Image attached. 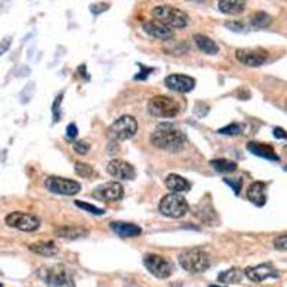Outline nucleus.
<instances>
[{
	"label": "nucleus",
	"mask_w": 287,
	"mask_h": 287,
	"mask_svg": "<svg viewBox=\"0 0 287 287\" xmlns=\"http://www.w3.org/2000/svg\"><path fill=\"white\" fill-rule=\"evenodd\" d=\"M188 210L190 205L187 203L186 197L181 194L171 193L164 195L159 201V211L169 218H181L188 213Z\"/></svg>",
	"instance_id": "obj_6"
},
{
	"label": "nucleus",
	"mask_w": 287,
	"mask_h": 287,
	"mask_svg": "<svg viewBox=\"0 0 287 287\" xmlns=\"http://www.w3.org/2000/svg\"><path fill=\"white\" fill-rule=\"evenodd\" d=\"M55 234L61 239L76 240V239H81V237H86L89 234V230L84 228V227H78V225H65V227L56 228Z\"/></svg>",
	"instance_id": "obj_21"
},
{
	"label": "nucleus",
	"mask_w": 287,
	"mask_h": 287,
	"mask_svg": "<svg viewBox=\"0 0 287 287\" xmlns=\"http://www.w3.org/2000/svg\"><path fill=\"white\" fill-rule=\"evenodd\" d=\"M75 173L76 176L82 177V178H88V177H92L95 174L93 168L89 164H85V162H75Z\"/></svg>",
	"instance_id": "obj_29"
},
{
	"label": "nucleus",
	"mask_w": 287,
	"mask_h": 287,
	"mask_svg": "<svg viewBox=\"0 0 287 287\" xmlns=\"http://www.w3.org/2000/svg\"><path fill=\"white\" fill-rule=\"evenodd\" d=\"M149 142L155 148L169 151V152H180L186 147L187 137L180 128L174 124L162 122L159 124L149 137Z\"/></svg>",
	"instance_id": "obj_1"
},
{
	"label": "nucleus",
	"mask_w": 287,
	"mask_h": 287,
	"mask_svg": "<svg viewBox=\"0 0 287 287\" xmlns=\"http://www.w3.org/2000/svg\"><path fill=\"white\" fill-rule=\"evenodd\" d=\"M138 131V122L131 115H122L109 127V135L115 141H127Z\"/></svg>",
	"instance_id": "obj_8"
},
{
	"label": "nucleus",
	"mask_w": 287,
	"mask_h": 287,
	"mask_svg": "<svg viewBox=\"0 0 287 287\" xmlns=\"http://www.w3.org/2000/svg\"><path fill=\"white\" fill-rule=\"evenodd\" d=\"M225 26L234 30V32H240V30L244 29V25L241 22H236V20L234 22H225Z\"/></svg>",
	"instance_id": "obj_37"
},
{
	"label": "nucleus",
	"mask_w": 287,
	"mask_h": 287,
	"mask_svg": "<svg viewBox=\"0 0 287 287\" xmlns=\"http://www.w3.org/2000/svg\"><path fill=\"white\" fill-rule=\"evenodd\" d=\"M108 9V5H103L102 8H98V5H92L91 6V10H92V13H95V15H98L99 12H103V10Z\"/></svg>",
	"instance_id": "obj_40"
},
{
	"label": "nucleus",
	"mask_w": 287,
	"mask_h": 287,
	"mask_svg": "<svg viewBox=\"0 0 287 287\" xmlns=\"http://www.w3.org/2000/svg\"><path fill=\"white\" fill-rule=\"evenodd\" d=\"M152 16L169 29H183L188 25V16L186 12L169 5H159L154 8Z\"/></svg>",
	"instance_id": "obj_3"
},
{
	"label": "nucleus",
	"mask_w": 287,
	"mask_h": 287,
	"mask_svg": "<svg viewBox=\"0 0 287 287\" xmlns=\"http://www.w3.org/2000/svg\"><path fill=\"white\" fill-rule=\"evenodd\" d=\"M5 222L10 228H16L19 232L32 233L36 232L40 227V220L36 215L29 213H23V211H13L9 213L5 217Z\"/></svg>",
	"instance_id": "obj_7"
},
{
	"label": "nucleus",
	"mask_w": 287,
	"mask_h": 287,
	"mask_svg": "<svg viewBox=\"0 0 287 287\" xmlns=\"http://www.w3.org/2000/svg\"><path fill=\"white\" fill-rule=\"evenodd\" d=\"M284 171H287V165H286V167H284Z\"/></svg>",
	"instance_id": "obj_42"
},
{
	"label": "nucleus",
	"mask_w": 287,
	"mask_h": 287,
	"mask_svg": "<svg viewBox=\"0 0 287 287\" xmlns=\"http://www.w3.org/2000/svg\"><path fill=\"white\" fill-rule=\"evenodd\" d=\"M247 149L250 151L253 155L264 159H270V161H278L280 157L276 154V151L273 149L271 145L267 144H261V142H249L247 144Z\"/></svg>",
	"instance_id": "obj_19"
},
{
	"label": "nucleus",
	"mask_w": 287,
	"mask_h": 287,
	"mask_svg": "<svg viewBox=\"0 0 287 287\" xmlns=\"http://www.w3.org/2000/svg\"><path fill=\"white\" fill-rule=\"evenodd\" d=\"M106 171L109 173V176L118 180H135L137 177V171L135 168L131 165L130 162L124 161V159H111L106 165Z\"/></svg>",
	"instance_id": "obj_13"
},
{
	"label": "nucleus",
	"mask_w": 287,
	"mask_h": 287,
	"mask_svg": "<svg viewBox=\"0 0 287 287\" xmlns=\"http://www.w3.org/2000/svg\"><path fill=\"white\" fill-rule=\"evenodd\" d=\"M180 111V103L165 95H157L148 101V112L157 118H176Z\"/></svg>",
	"instance_id": "obj_5"
},
{
	"label": "nucleus",
	"mask_w": 287,
	"mask_h": 287,
	"mask_svg": "<svg viewBox=\"0 0 287 287\" xmlns=\"http://www.w3.org/2000/svg\"><path fill=\"white\" fill-rule=\"evenodd\" d=\"M210 165H211L217 173H221V174H230V173H234V171L237 169V164L230 161V159H225V158L211 159V161H210Z\"/></svg>",
	"instance_id": "obj_25"
},
{
	"label": "nucleus",
	"mask_w": 287,
	"mask_h": 287,
	"mask_svg": "<svg viewBox=\"0 0 287 287\" xmlns=\"http://www.w3.org/2000/svg\"><path fill=\"white\" fill-rule=\"evenodd\" d=\"M218 9L225 15H239L246 9V2H241V0H221V2H218Z\"/></svg>",
	"instance_id": "obj_24"
},
{
	"label": "nucleus",
	"mask_w": 287,
	"mask_h": 287,
	"mask_svg": "<svg viewBox=\"0 0 287 287\" xmlns=\"http://www.w3.org/2000/svg\"><path fill=\"white\" fill-rule=\"evenodd\" d=\"M284 151H286V152H287V145H286V147H284Z\"/></svg>",
	"instance_id": "obj_41"
},
{
	"label": "nucleus",
	"mask_w": 287,
	"mask_h": 287,
	"mask_svg": "<svg viewBox=\"0 0 287 287\" xmlns=\"http://www.w3.org/2000/svg\"><path fill=\"white\" fill-rule=\"evenodd\" d=\"M30 251L40 254V256H45V257H52L58 254V246H56L53 241H37L35 244H30L29 246Z\"/></svg>",
	"instance_id": "obj_23"
},
{
	"label": "nucleus",
	"mask_w": 287,
	"mask_h": 287,
	"mask_svg": "<svg viewBox=\"0 0 287 287\" xmlns=\"http://www.w3.org/2000/svg\"><path fill=\"white\" fill-rule=\"evenodd\" d=\"M273 135H274V138L277 139H287V131H284L283 128H274Z\"/></svg>",
	"instance_id": "obj_39"
},
{
	"label": "nucleus",
	"mask_w": 287,
	"mask_h": 287,
	"mask_svg": "<svg viewBox=\"0 0 287 287\" xmlns=\"http://www.w3.org/2000/svg\"><path fill=\"white\" fill-rule=\"evenodd\" d=\"M269 58L267 50L264 49H237L236 50V59L246 66H251V68H256V66L263 65Z\"/></svg>",
	"instance_id": "obj_12"
},
{
	"label": "nucleus",
	"mask_w": 287,
	"mask_h": 287,
	"mask_svg": "<svg viewBox=\"0 0 287 287\" xmlns=\"http://www.w3.org/2000/svg\"><path fill=\"white\" fill-rule=\"evenodd\" d=\"M244 276V271H241L237 267H233V269L225 270L224 273H221L218 276V281L221 283H227V284H232V283H239L241 278Z\"/></svg>",
	"instance_id": "obj_26"
},
{
	"label": "nucleus",
	"mask_w": 287,
	"mask_h": 287,
	"mask_svg": "<svg viewBox=\"0 0 287 287\" xmlns=\"http://www.w3.org/2000/svg\"><path fill=\"white\" fill-rule=\"evenodd\" d=\"M92 197L103 203H112V201H120L124 197V187L118 181H111L98 186L93 190Z\"/></svg>",
	"instance_id": "obj_11"
},
{
	"label": "nucleus",
	"mask_w": 287,
	"mask_h": 287,
	"mask_svg": "<svg viewBox=\"0 0 287 287\" xmlns=\"http://www.w3.org/2000/svg\"><path fill=\"white\" fill-rule=\"evenodd\" d=\"M165 86L180 93L191 92L195 86V79L184 74H173L165 78Z\"/></svg>",
	"instance_id": "obj_14"
},
{
	"label": "nucleus",
	"mask_w": 287,
	"mask_h": 287,
	"mask_svg": "<svg viewBox=\"0 0 287 287\" xmlns=\"http://www.w3.org/2000/svg\"><path fill=\"white\" fill-rule=\"evenodd\" d=\"M243 130H244V127H243L241 124L233 122V124H228V125L224 127V128H220V130H218V134L228 135V137H236V135H240Z\"/></svg>",
	"instance_id": "obj_28"
},
{
	"label": "nucleus",
	"mask_w": 287,
	"mask_h": 287,
	"mask_svg": "<svg viewBox=\"0 0 287 287\" xmlns=\"http://www.w3.org/2000/svg\"><path fill=\"white\" fill-rule=\"evenodd\" d=\"M45 187L50 193L61 195H75L81 191V184L78 181L55 176L47 177L45 180Z\"/></svg>",
	"instance_id": "obj_9"
},
{
	"label": "nucleus",
	"mask_w": 287,
	"mask_h": 287,
	"mask_svg": "<svg viewBox=\"0 0 287 287\" xmlns=\"http://www.w3.org/2000/svg\"><path fill=\"white\" fill-rule=\"evenodd\" d=\"M74 149H75V152H78L79 155H85V154H88V152H89L91 145H89L86 141H76V142L74 144Z\"/></svg>",
	"instance_id": "obj_31"
},
{
	"label": "nucleus",
	"mask_w": 287,
	"mask_h": 287,
	"mask_svg": "<svg viewBox=\"0 0 287 287\" xmlns=\"http://www.w3.org/2000/svg\"><path fill=\"white\" fill-rule=\"evenodd\" d=\"M144 266L147 267L152 276L158 278H168L173 273V266L165 257L159 254H145L144 256Z\"/></svg>",
	"instance_id": "obj_10"
},
{
	"label": "nucleus",
	"mask_w": 287,
	"mask_h": 287,
	"mask_svg": "<svg viewBox=\"0 0 287 287\" xmlns=\"http://www.w3.org/2000/svg\"><path fill=\"white\" fill-rule=\"evenodd\" d=\"M142 28H144V32L148 33L149 36L159 39V40H168V39H171V37L174 36L173 29L167 28L165 25H162L161 22H158L155 19L145 22Z\"/></svg>",
	"instance_id": "obj_16"
},
{
	"label": "nucleus",
	"mask_w": 287,
	"mask_h": 287,
	"mask_svg": "<svg viewBox=\"0 0 287 287\" xmlns=\"http://www.w3.org/2000/svg\"><path fill=\"white\" fill-rule=\"evenodd\" d=\"M165 186H167V188L171 193H176V194L190 191V188H191V184L187 181L186 178L178 176V174H169L165 178Z\"/></svg>",
	"instance_id": "obj_20"
},
{
	"label": "nucleus",
	"mask_w": 287,
	"mask_h": 287,
	"mask_svg": "<svg viewBox=\"0 0 287 287\" xmlns=\"http://www.w3.org/2000/svg\"><path fill=\"white\" fill-rule=\"evenodd\" d=\"M224 183L232 187L236 194H240L241 186H243V178H233V180H230V178H224Z\"/></svg>",
	"instance_id": "obj_32"
},
{
	"label": "nucleus",
	"mask_w": 287,
	"mask_h": 287,
	"mask_svg": "<svg viewBox=\"0 0 287 287\" xmlns=\"http://www.w3.org/2000/svg\"><path fill=\"white\" fill-rule=\"evenodd\" d=\"M211 287H218V286H211Z\"/></svg>",
	"instance_id": "obj_44"
},
{
	"label": "nucleus",
	"mask_w": 287,
	"mask_h": 287,
	"mask_svg": "<svg viewBox=\"0 0 287 287\" xmlns=\"http://www.w3.org/2000/svg\"><path fill=\"white\" fill-rule=\"evenodd\" d=\"M10 43H12V40H10L9 37H6V39L0 40V56L3 55V53H6V52L9 50Z\"/></svg>",
	"instance_id": "obj_38"
},
{
	"label": "nucleus",
	"mask_w": 287,
	"mask_h": 287,
	"mask_svg": "<svg viewBox=\"0 0 287 287\" xmlns=\"http://www.w3.org/2000/svg\"><path fill=\"white\" fill-rule=\"evenodd\" d=\"M271 25V18L264 12H257L251 16V26L257 29L267 28Z\"/></svg>",
	"instance_id": "obj_27"
},
{
	"label": "nucleus",
	"mask_w": 287,
	"mask_h": 287,
	"mask_svg": "<svg viewBox=\"0 0 287 287\" xmlns=\"http://www.w3.org/2000/svg\"><path fill=\"white\" fill-rule=\"evenodd\" d=\"M0 287H3V284H2V283H0Z\"/></svg>",
	"instance_id": "obj_43"
},
{
	"label": "nucleus",
	"mask_w": 287,
	"mask_h": 287,
	"mask_svg": "<svg viewBox=\"0 0 287 287\" xmlns=\"http://www.w3.org/2000/svg\"><path fill=\"white\" fill-rule=\"evenodd\" d=\"M76 137H78V127H76L75 124H69V125L66 127V138L74 141Z\"/></svg>",
	"instance_id": "obj_36"
},
{
	"label": "nucleus",
	"mask_w": 287,
	"mask_h": 287,
	"mask_svg": "<svg viewBox=\"0 0 287 287\" xmlns=\"http://www.w3.org/2000/svg\"><path fill=\"white\" fill-rule=\"evenodd\" d=\"M111 230L115 234H118L122 239H132V237H139L142 234V228L134 224V222L127 221H112Z\"/></svg>",
	"instance_id": "obj_17"
},
{
	"label": "nucleus",
	"mask_w": 287,
	"mask_h": 287,
	"mask_svg": "<svg viewBox=\"0 0 287 287\" xmlns=\"http://www.w3.org/2000/svg\"><path fill=\"white\" fill-rule=\"evenodd\" d=\"M178 261L183 269L190 273H195V274L204 273L211 264L210 256L205 251L198 250V249H190V250L183 251L178 256Z\"/></svg>",
	"instance_id": "obj_4"
},
{
	"label": "nucleus",
	"mask_w": 287,
	"mask_h": 287,
	"mask_svg": "<svg viewBox=\"0 0 287 287\" xmlns=\"http://www.w3.org/2000/svg\"><path fill=\"white\" fill-rule=\"evenodd\" d=\"M75 204H76V207H79V208H82V210H85L86 213H91V214H95V215H103V210L102 208H99V207H96V205H92V204L89 203H84V201H75Z\"/></svg>",
	"instance_id": "obj_30"
},
{
	"label": "nucleus",
	"mask_w": 287,
	"mask_h": 287,
	"mask_svg": "<svg viewBox=\"0 0 287 287\" xmlns=\"http://www.w3.org/2000/svg\"><path fill=\"white\" fill-rule=\"evenodd\" d=\"M244 274H246V277L250 278L254 283H261L267 278L278 276L277 270L274 269L270 263H263V264L254 266V267H247L244 270Z\"/></svg>",
	"instance_id": "obj_15"
},
{
	"label": "nucleus",
	"mask_w": 287,
	"mask_h": 287,
	"mask_svg": "<svg viewBox=\"0 0 287 287\" xmlns=\"http://www.w3.org/2000/svg\"><path fill=\"white\" fill-rule=\"evenodd\" d=\"M139 66V74L135 76V79H141V81H144V79H147L148 78L149 74H152L154 72V69L152 68H147L145 65H142V64H138Z\"/></svg>",
	"instance_id": "obj_35"
},
{
	"label": "nucleus",
	"mask_w": 287,
	"mask_h": 287,
	"mask_svg": "<svg viewBox=\"0 0 287 287\" xmlns=\"http://www.w3.org/2000/svg\"><path fill=\"white\" fill-rule=\"evenodd\" d=\"M267 186L263 181H256L250 184V187L247 188V198L250 200L251 203L257 207H263L266 201H267V194H266Z\"/></svg>",
	"instance_id": "obj_18"
},
{
	"label": "nucleus",
	"mask_w": 287,
	"mask_h": 287,
	"mask_svg": "<svg viewBox=\"0 0 287 287\" xmlns=\"http://www.w3.org/2000/svg\"><path fill=\"white\" fill-rule=\"evenodd\" d=\"M273 244L277 250H287V234H281V236L276 237Z\"/></svg>",
	"instance_id": "obj_34"
},
{
	"label": "nucleus",
	"mask_w": 287,
	"mask_h": 287,
	"mask_svg": "<svg viewBox=\"0 0 287 287\" xmlns=\"http://www.w3.org/2000/svg\"><path fill=\"white\" fill-rule=\"evenodd\" d=\"M36 274L47 287H75L74 278L64 264L42 266Z\"/></svg>",
	"instance_id": "obj_2"
},
{
	"label": "nucleus",
	"mask_w": 287,
	"mask_h": 287,
	"mask_svg": "<svg viewBox=\"0 0 287 287\" xmlns=\"http://www.w3.org/2000/svg\"><path fill=\"white\" fill-rule=\"evenodd\" d=\"M62 99H64V93L58 95V96H56L55 102H53V106H52L53 122H58V121H59V118H61V113H59V103H62Z\"/></svg>",
	"instance_id": "obj_33"
},
{
	"label": "nucleus",
	"mask_w": 287,
	"mask_h": 287,
	"mask_svg": "<svg viewBox=\"0 0 287 287\" xmlns=\"http://www.w3.org/2000/svg\"><path fill=\"white\" fill-rule=\"evenodd\" d=\"M194 42L197 47L207 55H217L220 50L218 45L214 42L213 39H210L205 35H194Z\"/></svg>",
	"instance_id": "obj_22"
}]
</instances>
